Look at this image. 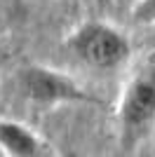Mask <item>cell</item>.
<instances>
[{"label":"cell","mask_w":155,"mask_h":157,"mask_svg":"<svg viewBox=\"0 0 155 157\" xmlns=\"http://www.w3.org/2000/svg\"><path fill=\"white\" fill-rule=\"evenodd\" d=\"M75 59L94 71H115L132 54L127 35L106 21H85L66 38Z\"/></svg>","instance_id":"cell-1"},{"label":"cell","mask_w":155,"mask_h":157,"mask_svg":"<svg viewBox=\"0 0 155 157\" xmlns=\"http://www.w3.org/2000/svg\"><path fill=\"white\" fill-rule=\"evenodd\" d=\"M0 150L7 157H45L52 155V145L17 120L0 117Z\"/></svg>","instance_id":"cell-4"},{"label":"cell","mask_w":155,"mask_h":157,"mask_svg":"<svg viewBox=\"0 0 155 157\" xmlns=\"http://www.w3.org/2000/svg\"><path fill=\"white\" fill-rule=\"evenodd\" d=\"M132 21L136 26H155V0H136L132 7Z\"/></svg>","instance_id":"cell-5"},{"label":"cell","mask_w":155,"mask_h":157,"mask_svg":"<svg viewBox=\"0 0 155 157\" xmlns=\"http://www.w3.org/2000/svg\"><path fill=\"white\" fill-rule=\"evenodd\" d=\"M17 87L21 96L35 105H71V103H101L97 96L85 92L73 78L50 66L31 63L17 73Z\"/></svg>","instance_id":"cell-3"},{"label":"cell","mask_w":155,"mask_h":157,"mask_svg":"<svg viewBox=\"0 0 155 157\" xmlns=\"http://www.w3.org/2000/svg\"><path fill=\"white\" fill-rule=\"evenodd\" d=\"M155 129V80L134 78L117 103V141L122 150H134Z\"/></svg>","instance_id":"cell-2"},{"label":"cell","mask_w":155,"mask_h":157,"mask_svg":"<svg viewBox=\"0 0 155 157\" xmlns=\"http://www.w3.org/2000/svg\"><path fill=\"white\" fill-rule=\"evenodd\" d=\"M0 33H2V19H0Z\"/></svg>","instance_id":"cell-6"}]
</instances>
